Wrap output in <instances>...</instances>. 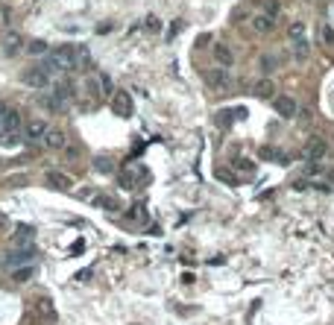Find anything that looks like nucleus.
<instances>
[{"label": "nucleus", "instance_id": "nucleus-1", "mask_svg": "<svg viewBox=\"0 0 334 325\" xmlns=\"http://www.w3.org/2000/svg\"><path fill=\"white\" fill-rule=\"evenodd\" d=\"M79 59H88V50H79V47L73 44H62L56 50H50L47 59H44V70L47 73H68L79 65Z\"/></svg>", "mask_w": 334, "mask_h": 325}, {"label": "nucleus", "instance_id": "nucleus-2", "mask_svg": "<svg viewBox=\"0 0 334 325\" xmlns=\"http://www.w3.org/2000/svg\"><path fill=\"white\" fill-rule=\"evenodd\" d=\"M21 82L30 85V88H47L50 85V73L44 68H26L24 73H21Z\"/></svg>", "mask_w": 334, "mask_h": 325}, {"label": "nucleus", "instance_id": "nucleus-3", "mask_svg": "<svg viewBox=\"0 0 334 325\" xmlns=\"http://www.w3.org/2000/svg\"><path fill=\"white\" fill-rule=\"evenodd\" d=\"M108 105H112V112L118 117H129L132 115V97L129 91H115L112 94V100H108Z\"/></svg>", "mask_w": 334, "mask_h": 325}, {"label": "nucleus", "instance_id": "nucleus-4", "mask_svg": "<svg viewBox=\"0 0 334 325\" xmlns=\"http://www.w3.org/2000/svg\"><path fill=\"white\" fill-rule=\"evenodd\" d=\"M325 152H328V144H325V138H320V135H317V138H308V144H305V152H302V155H305L308 161H322V158H325Z\"/></svg>", "mask_w": 334, "mask_h": 325}, {"label": "nucleus", "instance_id": "nucleus-5", "mask_svg": "<svg viewBox=\"0 0 334 325\" xmlns=\"http://www.w3.org/2000/svg\"><path fill=\"white\" fill-rule=\"evenodd\" d=\"M33 258H36V246H26V249H15V252H9V258H6V267H9V269L26 267V264H33Z\"/></svg>", "mask_w": 334, "mask_h": 325}, {"label": "nucleus", "instance_id": "nucleus-6", "mask_svg": "<svg viewBox=\"0 0 334 325\" xmlns=\"http://www.w3.org/2000/svg\"><path fill=\"white\" fill-rule=\"evenodd\" d=\"M273 109L279 112V117H293L299 112L296 100H293L290 94H279V97H273Z\"/></svg>", "mask_w": 334, "mask_h": 325}, {"label": "nucleus", "instance_id": "nucleus-7", "mask_svg": "<svg viewBox=\"0 0 334 325\" xmlns=\"http://www.w3.org/2000/svg\"><path fill=\"white\" fill-rule=\"evenodd\" d=\"M18 126H21L18 112H12L9 105L0 103V132H18Z\"/></svg>", "mask_w": 334, "mask_h": 325}, {"label": "nucleus", "instance_id": "nucleus-8", "mask_svg": "<svg viewBox=\"0 0 334 325\" xmlns=\"http://www.w3.org/2000/svg\"><path fill=\"white\" fill-rule=\"evenodd\" d=\"M12 243L15 249H26V246H33L36 243V229L33 226H18L12 234Z\"/></svg>", "mask_w": 334, "mask_h": 325}, {"label": "nucleus", "instance_id": "nucleus-9", "mask_svg": "<svg viewBox=\"0 0 334 325\" xmlns=\"http://www.w3.org/2000/svg\"><path fill=\"white\" fill-rule=\"evenodd\" d=\"M44 182H47V187H53V191H68V187L73 185L71 176H68V173H59V170H50V173L44 176Z\"/></svg>", "mask_w": 334, "mask_h": 325}, {"label": "nucleus", "instance_id": "nucleus-10", "mask_svg": "<svg viewBox=\"0 0 334 325\" xmlns=\"http://www.w3.org/2000/svg\"><path fill=\"white\" fill-rule=\"evenodd\" d=\"M44 135H47V123L44 120H33L24 132V141H44Z\"/></svg>", "mask_w": 334, "mask_h": 325}, {"label": "nucleus", "instance_id": "nucleus-11", "mask_svg": "<svg viewBox=\"0 0 334 325\" xmlns=\"http://www.w3.org/2000/svg\"><path fill=\"white\" fill-rule=\"evenodd\" d=\"M65 132H59V129H47V135H44V147L47 150H65Z\"/></svg>", "mask_w": 334, "mask_h": 325}, {"label": "nucleus", "instance_id": "nucleus-12", "mask_svg": "<svg viewBox=\"0 0 334 325\" xmlns=\"http://www.w3.org/2000/svg\"><path fill=\"white\" fill-rule=\"evenodd\" d=\"M311 56V41L302 35V38H293V59L296 62H308Z\"/></svg>", "mask_w": 334, "mask_h": 325}, {"label": "nucleus", "instance_id": "nucleus-13", "mask_svg": "<svg viewBox=\"0 0 334 325\" xmlns=\"http://www.w3.org/2000/svg\"><path fill=\"white\" fill-rule=\"evenodd\" d=\"M273 26H275V21L270 18V15H255V18H252V30H255L258 35L273 33Z\"/></svg>", "mask_w": 334, "mask_h": 325}, {"label": "nucleus", "instance_id": "nucleus-14", "mask_svg": "<svg viewBox=\"0 0 334 325\" xmlns=\"http://www.w3.org/2000/svg\"><path fill=\"white\" fill-rule=\"evenodd\" d=\"M144 179H147V170H144L141 164H129V167H126V176H123V182H126V185H135V182H144Z\"/></svg>", "mask_w": 334, "mask_h": 325}, {"label": "nucleus", "instance_id": "nucleus-15", "mask_svg": "<svg viewBox=\"0 0 334 325\" xmlns=\"http://www.w3.org/2000/svg\"><path fill=\"white\" fill-rule=\"evenodd\" d=\"M214 59L223 65V68H232V65H235V53H232L226 44H217L214 47Z\"/></svg>", "mask_w": 334, "mask_h": 325}, {"label": "nucleus", "instance_id": "nucleus-16", "mask_svg": "<svg viewBox=\"0 0 334 325\" xmlns=\"http://www.w3.org/2000/svg\"><path fill=\"white\" fill-rule=\"evenodd\" d=\"M36 276V267L33 264H26V267H18V269H12V281L15 284H26V281Z\"/></svg>", "mask_w": 334, "mask_h": 325}, {"label": "nucleus", "instance_id": "nucleus-17", "mask_svg": "<svg viewBox=\"0 0 334 325\" xmlns=\"http://www.w3.org/2000/svg\"><path fill=\"white\" fill-rule=\"evenodd\" d=\"M275 68H279V56H267V53H264V56L258 59V70H261L264 76H270Z\"/></svg>", "mask_w": 334, "mask_h": 325}, {"label": "nucleus", "instance_id": "nucleus-18", "mask_svg": "<svg viewBox=\"0 0 334 325\" xmlns=\"http://www.w3.org/2000/svg\"><path fill=\"white\" fill-rule=\"evenodd\" d=\"M252 91L258 94V97H270V94H275V85H273V79L267 76V79H258L255 85H252Z\"/></svg>", "mask_w": 334, "mask_h": 325}, {"label": "nucleus", "instance_id": "nucleus-19", "mask_svg": "<svg viewBox=\"0 0 334 325\" xmlns=\"http://www.w3.org/2000/svg\"><path fill=\"white\" fill-rule=\"evenodd\" d=\"M3 47H6V53H18V50H21V35L18 33H6L3 35Z\"/></svg>", "mask_w": 334, "mask_h": 325}, {"label": "nucleus", "instance_id": "nucleus-20", "mask_svg": "<svg viewBox=\"0 0 334 325\" xmlns=\"http://www.w3.org/2000/svg\"><path fill=\"white\" fill-rule=\"evenodd\" d=\"M24 141L21 132H0V147H18Z\"/></svg>", "mask_w": 334, "mask_h": 325}, {"label": "nucleus", "instance_id": "nucleus-21", "mask_svg": "<svg viewBox=\"0 0 334 325\" xmlns=\"http://www.w3.org/2000/svg\"><path fill=\"white\" fill-rule=\"evenodd\" d=\"M94 167H97V173H115V161H112V158H103V155L94 158Z\"/></svg>", "mask_w": 334, "mask_h": 325}, {"label": "nucleus", "instance_id": "nucleus-22", "mask_svg": "<svg viewBox=\"0 0 334 325\" xmlns=\"http://www.w3.org/2000/svg\"><path fill=\"white\" fill-rule=\"evenodd\" d=\"M30 53H33V56H44V53H47V41H33V44H30Z\"/></svg>", "mask_w": 334, "mask_h": 325}, {"label": "nucleus", "instance_id": "nucleus-23", "mask_svg": "<svg viewBox=\"0 0 334 325\" xmlns=\"http://www.w3.org/2000/svg\"><path fill=\"white\" fill-rule=\"evenodd\" d=\"M320 35H322V41H325V44H334V30H331V23H322Z\"/></svg>", "mask_w": 334, "mask_h": 325}, {"label": "nucleus", "instance_id": "nucleus-24", "mask_svg": "<svg viewBox=\"0 0 334 325\" xmlns=\"http://www.w3.org/2000/svg\"><path fill=\"white\" fill-rule=\"evenodd\" d=\"M264 15H270L275 21V15H279V0H267V3H264Z\"/></svg>", "mask_w": 334, "mask_h": 325}, {"label": "nucleus", "instance_id": "nucleus-25", "mask_svg": "<svg viewBox=\"0 0 334 325\" xmlns=\"http://www.w3.org/2000/svg\"><path fill=\"white\" fill-rule=\"evenodd\" d=\"M302 35H305V23L302 21L290 23V41H293V38H302Z\"/></svg>", "mask_w": 334, "mask_h": 325}, {"label": "nucleus", "instance_id": "nucleus-26", "mask_svg": "<svg viewBox=\"0 0 334 325\" xmlns=\"http://www.w3.org/2000/svg\"><path fill=\"white\" fill-rule=\"evenodd\" d=\"M208 79H211V85H226V82H229V73H226V70H217V73H211Z\"/></svg>", "mask_w": 334, "mask_h": 325}, {"label": "nucleus", "instance_id": "nucleus-27", "mask_svg": "<svg viewBox=\"0 0 334 325\" xmlns=\"http://www.w3.org/2000/svg\"><path fill=\"white\" fill-rule=\"evenodd\" d=\"M235 167H238L240 173H246V176H252V173H255V167H252V161H243V158H240V161H235Z\"/></svg>", "mask_w": 334, "mask_h": 325}, {"label": "nucleus", "instance_id": "nucleus-28", "mask_svg": "<svg viewBox=\"0 0 334 325\" xmlns=\"http://www.w3.org/2000/svg\"><path fill=\"white\" fill-rule=\"evenodd\" d=\"M147 30H150V33H158V30H161V21H158V18H147Z\"/></svg>", "mask_w": 334, "mask_h": 325}, {"label": "nucleus", "instance_id": "nucleus-29", "mask_svg": "<svg viewBox=\"0 0 334 325\" xmlns=\"http://www.w3.org/2000/svg\"><path fill=\"white\" fill-rule=\"evenodd\" d=\"M6 229H9V220H6V214H3V211H0V234L6 232Z\"/></svg>", "mask_w": 334, "mask_h": 325}, {"label": "nucleus", "instance_id": "nucleus-30", "mask_svg": "<svg viewBox=\"0 0 334 325\" xmlns=\"http://www.w3.org/2000/svg\"><path fill=\"white\" fill-rule=\"evenodd\" d=\"M129 220H141V205H135V208H132V214H129Z\"/></svg>", "mask_w": 334, "mask_h": 325}, {"label": "nucleus", "instance_id": "nucleus-31", "mask_svg": "<svg viewBox=\"0 0 334 325\" xmlns=\"http://www.w3.org/2000/svg\"><path fill=\"white\" fill-rule=\"evenodd\" d=\"M182 30V21H173V26H170V35H176Z\"/></svg>", "mask_w": 334, "mask_h": 325}]
</instances>
